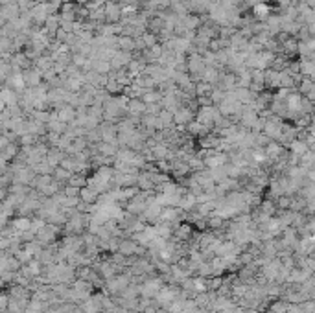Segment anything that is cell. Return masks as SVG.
Masks as SVG:
<instances>
[{
  "label": "cell",
  "mask_w": 315,
  "mask_h": 313,
  "mask_svg": "<svg viewBox=\"0 0 315 313\" xmlns=\"http://www.w3.org/2000/svg\"><path fill=\"white\" fill-rule=\"evenodd\" d=\"M195 118V113L194 111H190L188 107L181 105L177 107L174 111V126H181V127H186L190 122Z\"/></svg>",
  "instance_id": "3"
},
{
  "label": "cell",
  "mask_w": 315,
  "mask_h": 313,
  "mask_svg": "<svg viewBox=\"0 0 315 313\" xmlns=\"http://www.w3.org/2000/svg\"><path fill=\"white\" fill-rule=\"evenodd\" d=\"M103 11H105V24H116L122 19V6L116 4L113 0H107L103 4Z\"/></svg>",
  "instance_id": "1"
},
{
  "label": "cell",
  "mask_w": 315,
  "mask_h": 313,
  "mask_svg": "<svg viewBox=\"0 0 315 313\" xmlns=\"http://www.w3.org/2000/svg\"><path fill=\"white\" fill-rule=\"evenodd\" d=\"M116 43H118V50H122V52H131V53L136 52V46H135L133 37H128V35H118Z\"/></svg>",
  "instance_id": "6"
},
{
  "label": "cell",
  "mask_w": 315,
  "mask_h": 313,
  "mask_svg": "<svg viewBox=\"0 0 315 313\" xmlns=\"http://www.w3.org/2000/svg\"><path fill=\"white\" fill-rule=\"evenodd\" d=\"M212 89H214V85H210V83L195 81V98H197V96H210Z\"/></svg>",
  "instance_id": "9"
},
{
  "label": "cell",
  "mask_w": 315,
  "mask_h": 313,
  "mask_svg": "<svg viewBox=\"0 0 315 313\" xmlns=\"http://www.w3.org/2000/svg\"><path fill=\"white\" fill-rule=\"evenodd\" d=\"M140 39H142V43H144V46L146 48H151L159 43V37L153 35V34H149V32H144V34L140 35Z\"/></svg>",
  "instance_id": "10"
},
{
  "label": "cell",
  "mask_w": 315,
  "mask_h": 313,
  "mask_svg": "<svg viewBox=\"0 0 315 313\" xmlns=\"http://www.w3.org/2000/svg\"><path fill=\"white\" fill-rule=\"evenodd\" d=\"M162 289V282L159 278H151L148 280L146 284H142L140 286V295H144L146 299H151V297H157L159 291Z\"/></svg>",
  "instance_id": "5"
},
{
  "label": "cell",
  "mask_w": 315,
  "mask_h": 313,
  "mask_svg": "<svg viewBox=\"0 0 315 313\" xmlns=\"http://www.w3.org/2000/svg\"><path fill=\"white\" fill-rule=\"evenodd\" d=\"M190 234H192V228L188 225H181L177 230H175V236H177V238H182V240H186Z\"/></svg>",
  "instance_id": "11"
},
{
  "label": "cell",
  "mask_w": 315,
  "mask_h": 313,
  "mask_svg": "<svg viewBox=\"0 0 315 313\" xmlns=\"http://www.w3.org/2000/svg\"><path fill=\"white\" fill-rule=\"evenodd\" d=\"M20 76H22V81H24L26 89L39 87L41 83H43V74H41L35 67H30V68H26V70H22Z\"/></svg>",
  "instance_id": "2"
},
{
  "label": "cell",
  "mask_w": 315,
  "mask_h": 313,
  "mask_svg": "<svg viewBox=\"0 0 315 313\" xmlns=\"http://www.w3.org/2000/svg\"><path fill=\"white\" fill-rule=\"evenodd\" d=\"M146 113V103L140 98H129L126 103V116H136L140 118L142 114Z\"/></svg>",
  "instance_id": "4"
},
{
  "label": "cell",
  "mask_w": 315,
  "mask_h": 313,
  "mask_svg": "<svg viewBox=\"0 0 315 313\" xmlns=\"http://www.w3.org/2000/svg\"><path fill=\"white\" fill-rule=\"evenodd\" d=\"M162 98V94L157 90V89H151V90H144V94L140 96V100L146 103V105H149V103H159Z\"/></svg>",
  "instance_id": "8"
},
{
  "label": "cell",
  "mask_w": 315,
  "mask_h": 313,
  "mask_svg": "<svg viewBox=\"0 0 315 313\" xmlns=\"http://www.w3.org/2000/svg\"><path fill=\"white\" fill-rule=\"evenodd\" d=\"M96 199H98V193L94 192L92 188L83 186L80 190V201L87 203V205H94V203H96Z\"/></svg>",
  "instance_id": "7"
}]
</instances>
